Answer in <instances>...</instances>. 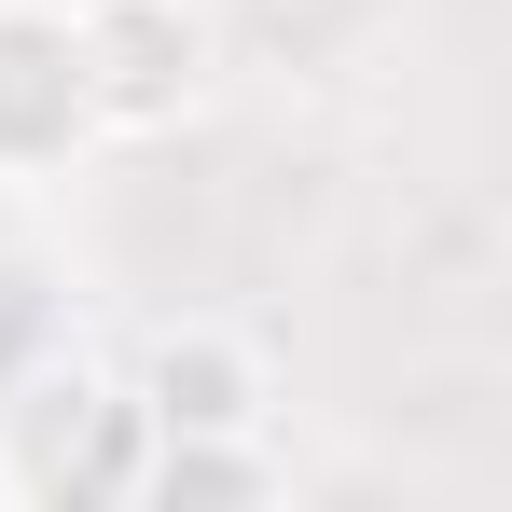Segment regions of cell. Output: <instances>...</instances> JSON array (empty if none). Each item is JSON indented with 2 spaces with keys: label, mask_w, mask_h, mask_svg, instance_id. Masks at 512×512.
Listing matches in <instances>:
<instances>
[{
  "label": "cell",
  "mask_w": 512,
  "mask_h": 512,
  "mask_svg": "<svg viewBox=\"0 0 512 512\" xmlns=\"http://www.w3.org/2000/svg\"><path fill=\"white\" fill-rule=\"evenodd\" d=\"M125 471H139V402L97 360H28L0 402V485L70 512V499H125Z\"/></svg>",
  "instance_id": "1"
},
{
  "label": "cell",
  "mask_w": 512,
  "mask_h": 512,
  "mask_svg": "<svg viewBox=\"0 0 512 512\" xmlns=\"http://www.w3.org/2000/svg\"><path fill=\"white\" fill-rule=\"evenodd\" d=\"M70 42H84L97 139H167L180 111L208 97V56H222L194 0H70Z\"/></svg>",
  "instance_id": "2"
},
{
  "label": "cell",
  "mask_w": 512,
  "mask_h": 512,
  "mask_svg": "<svg viewBox=\"0 0 512 512\" xmlns=\"http://www.w3.org/2000/svg\"><path fill=\"white\" fill-rule=\"evenodd\" d=\"M97 139L70 0H0V180H56Z\"/></svg>",
  "instance_id": "3"
},
{
  "label": "cell",
  "mask_w": 512,
  "mask_h": 512,
  "mask_svg": "<svg viewBox=\"0 0 512 512\" xmlns=\"http://www.w3.org/2000/svg\"><path fill=\"white\" fill-rule=\"evenodd\" d=\"M125 402H139V429H263V402H277V360H263L236 319H167V333L139 346Z\"/></svg>",
  "instance_id": "4"
},
{
  "label": "cell",
  "mask_w": 512,
  "mask_h": 512,
  "mask_svg": "<svg viewBox=\"0 0 512 512\" xmlns=\"http://www.w3.org/2000/svg\"><path fill=\"white\" fill-rule=\"evenodd\" d=\"M125 499H153V512H250V499H277V443L263 429H139Z\"/></svg>",
  "instance_id": "5"
},
{
  "label": "cell",
  "mask_w": 512,
  "mask_h": 512,
  "mask_svg": "<svg viewBox=\"0 0 512 512\" xmlns=\"http://www.w3.org/2000/svg\"><path fill=\"white\" fill-rule=\"evenodd\" d=\"M194 14H222V0H194Z\"/></svg>",
  "instance_id": "6"
}]
</instances>
